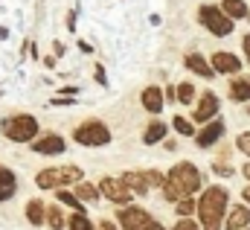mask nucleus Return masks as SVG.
Segmentation results:
<instances>
[{
	"mask_svg": "<svg viewBox=\"0 0 250 230\" xmlns=\"http://www.w3.org/2000/svg\"><path fill=\"white\" fill-rule=\"evenodd\" d=\"M198 186H201V172L195 169V163H178V166H172V172L166 178V184H163V198L166 201H181V198H189V195H195L198 192Z\"/></svg>",
	"mask_w": 250,
	"mask_h": 230,
	"instance_id": "f257e3e1",
	"label": "nucleus"
},
{
	"mask_svg": "<svg viewBox=\"0 0 250 230\" xmlns=\"http://www.w3.org/2000/svg\"><path fill=\"white\" fill-rule=\"evenodd\" d=\"M227 198L230 192L224 186H207V192L198 198V216L204 230H221L224 213H227Z\"/></svg>",
	"mask_w": 250,
	"mask_h": 230,
	"instance_id": "f03ea898",
	"label": "nucleus"
},
{
	"mask_svg": "<svg viewBox=\"0 0 250 230\" xmlns=\"http://www.w3.org/2000/svg\"><path fill=\"white\" fill-rule=\"evenodd\" d=\"M79 181H82V169L79 166H50V169L35 175V184L41 189H59V186L79 184Z\"/></svg>",
	"mask_w": 250,
	"mask_h": 230,
	"instance_id": "7ed1b4c3",
	"label": "nucleus"
},
{
	"mask_svg": "<svg viewBox=\"0 0 250 230\" xmlns=\"http://www.w3.org/2000/svg\"><path fill=\"white\" fill-rule=\"evenodd\" d=\"M3 134L12 140V143H29L38 137V119L32 114H21V116H12L3 122Z\"/></svg>",
	"mask_w": 250,
	"mask_h": 230,
	"instance_id": "20e7f679",
	"label": "nucleus"
},
{
	"mask_svg": "<svg viewBox=\"0 0 250 230\" xmlns=\"http://www.w3.org/2000/svg\"><path fill=\"white\" fill-rule=\"evenodd\" d=\"M73 137H76V143H82V146H108L111 143V128L102 122V119H87V122H82L76 131H73Z\"/></svg>",
	"mask_w": 250,
	"mask_h": 230,
	"instance_id": "39448f33",
	"label": "nucleus"
},
{
	"mask_svg": "<svg viewBox=\"0 0 250 230\" xmlns=\"http://www.w3.org/2000/svg\"><path fill=\"white\" fill-rule=\"evenodd\" d=\"M198 21H201L212 35H218V38H224V35L233 32V18L224 15L221 6H201V9H198Z\"/></svg>",
	"mask_w": 250,
	"mask_h": 230,
	"instance_id": "423d86ee",
	"label": "nucleus"
},
{
	"mask_svg": "<svg viewBox=\"0 0 250 230\" xmlns=\"http://www.w3.org/2000/svg\"><path fill=\"white\" fill-rule=\"evenodd\" d=\"M99 189H102V195H105L108 201H114V204H128V201L134 198V192L125 186L123 178H105V181L99 184Z\"/></svg>",
	"mask_w": 250,
	"mask_h": 230,
	"instance_id": "0eeeda50",
	"label": "nucleus"
},
{
	"mask_svg": "<svg viewBox=\"0 0 250 230\" xmlns=\"http://www.w3.org/2000/svg\"><path fill=\"white\" fill-rule=\"evenodd\" d=\"M148 222H151V216H148L143 207H128V204H125V210L120 213V225H123L125 230H146Z\"/></svg>",
	"mask_w": 250,
	"mask_h": 230,
	"instance_id": "6e6552de",
	"label": "nucleus"
},
{
	"mask_svg": "<svg viewBox=\"0 0 250 230\" xmlns=\"http://www.w3.org/2000/svg\"><path fill=\"white\" fill-rule=\"evenodd\" d=\"M224 119H212V122H207L198 134H195V143L201 146V149H207V146H212V143H218L221 137H224Z\"/></svg>",
	"mask_w": 250,
	"mask_h": 230,
	"instance_id": "1a4fd4ad",
	"label": "nucleus"
},
{
	"mask_svg": "<svg viewBox=\"0 0 250 230\" xmlns=\"http://www.w3.org/2000/svg\"><path fill=\"white\" fill-rule=\"evenodd\" d=\"M140 99H143V108H146L148 114H160V111H163V102H166V93H163L157 85H148V88L140 93Z\"/></svg>",
	"mask_w": 250,
	"mask_h": 230,
	"instance_id": "9d476101",
	"label": "nucleus"
},
{
	"mask_svg": "<svg viewBox=\"0 0 250 230\" xmlns=\"http://www.w3.org/2000/svg\"><path fill=\"white\" fill-rule=\"evenodd\" d=\"M215 114H218V96H215L212 91H207V93L201 96L198 108H195V122H209Z\"/></svg>",
	"mask_w": 250,
	"mask_h": 230,
	"instance_id": "9b49d317",
	"label": "nucleus"
},
{
	"mask_svg": "<svg viewBox=\"0 0 250 230\" xmlns=\"http://www.w3.org/2000/svg\"><path fill=\"white\" fill-rule=\"evenodd\" d=\"M212 70L215 73H239L242 70V61L233 56V53H227V50H218V53H212Z\"/></svg>",
	"mask_w": 250,
	"mask_h": 230,
	"instance_id": "f8f14e48",
	"label": "nucleus"
},
{
	"mask_svg": "<svg viewBox=\"0 0 250 230\" xmlns=\"http://www.w3.org/2000/svg\"><path fill=\"white\" fill-rule=\"evenodd\" d=\"M64 149H67V143H64L59 134H44L32 146V152H38V155H62Z\"/></svg>",
	"mask_w": 250,
	"mask_h": 230,
	"instance_id": "ddd939ff",
	"label": "nucleus"
},
{
	"mask_svg": "<svg viewBox=\"0 0 250 230\" xmlns=\"http://www.w3.org/2000/svg\"><path fill=\"white\" fill-rule=\"evenodd\" d=\"M250 225V210L245 204H236L233 210H230V216H227V222H224V228L227 230H245Z\"/></svg>",
	"mask_w": 250,
	"mask_h": 230,
	"instance_id": "4468645a",
	"label": "nucleus"
},
{
	"mask_svg": "<svg viewBox=\"0 0 250 230\" xmlns=\"http://www.w3.org/2000/svg\"><path fill=\"white\" fill-rule=\"evenodd\" d=\"M15 189H18V178L12 169H6V166H0V201H9L12 195H15Z\"/></svg>",
	"mask_w": 250,
	"mask_h": 230,
	"instance_id": "2eb2a0df",
	"label": "nucleus"
},
{
	"mask_svg": "<svg viewBox=\"0 0 250 230\" xmlns=\"http://www.w3.org/2000/svg\"><path fill=\"white\" fill-rule=\"evenodd\" d=\"M123 181H125V186H128L134 195H148V181H146V175L143 172H125Z\"/></svg>",
	"mask_w": 250,
	"mask_h": 230,
	"instance_id": "dca6fc26",
	"label": "nucleus"
},
{
	"mask_svg": "<svg viewBox=\"0 0 250 230\" xmlns=\"http://www.w3.org/2000/svg\"><path fill=\"white\" fill-rule=\"evenodd\" d=\"M187 67L192 73H198V76H204V79H212L215 76V70H212V64H207V58H201L198 53H189L187 56Z\"/></svg>",
	"mask_w": 250,
	"mask_h": 230,
	"instance_id": "f3484780",
	"label": "nucleus"
},
{
	"mask_svg": "<svg viewBox=\"0 0 250 230\" xmlns=\"http://www.w3.org/2000/svg\"><path fill=\"white\" fill-rule=\"evenodd\" d=\"M26 219H29V225H35V228H41V225L47 222V207H44V201H38V198H32V201L26 204Z\"/></svg>",
	"mask_w": 250,
	"mask_h": 230,
	"instance_id": "a211bd4d",
	"label": "nucleus"
},
{
	"mask_svg": "<svg viewBox=\"0 0 250 230\" xmlns=\"http://www.w3.org/2000/svg\"><path fill=\"white\" fill-rule=\"evenodd\" d=\"M230 96H233L236 102H250V79L236 76V79L230 82Z\"/></svg>",
	"mask_w": 250,
	"mask_h": 230,
	"instance_id": "6ab92c4d",
	"label": "nucleus"
},
{
	"mask_svg": "<svg viewBox=\"0 0 250 230\" xmlns=\"http://www.w3.org/2000/svg\"><path fill=\"white\" fill-rule=\"evenodd\" d=\"M221 9L224 15H230L233 21H242V18H250V9L245 0H221Z\"/></svg>",
	"mask_w": 250,
	"mask_h": 230,
	"instance_id": "aec40b11",
	"label": "nucleus"
},
{
	"mask_svg": "<svg viewBox=\"0 0 250 230\" xmlns=\"http://www.w3.org/2000/svg\"><path fill=\"white\" fill-rule=\"evenodd\" d=\"M76 195H79V201H82V204H93V201H99L102 189H99V186H93V184H87V181H79Z\"/></svg>",
	"mask_w": 250,
	"mask_h": 230,
	"instance_id": "412c9836",
	"label": "nucleus"
},
{
	"mask_svg": "<svg viewBox=\"0 0 250 230\" xmlns=\"http://www.w3.org/2000/svg\"><path fill=\"white\" fill-rule=\"evenodd\" d=\"M166 137V122H148V128H146V134H143V143L146 146H154V143H160Z\"/></svg>",
	"mask_w": 250,
	"mask_h": 230,
	"instance_id": "4be33fe9",
	"label": "nucleus"
},
{
	"mask_svg": "<svg viewBox=\"0 0 250 230\" xmlns=\"http://www.w3.org/2000/svg\"><path fill=\"white\" fill-rule=\"evenodd\" d=\"M67 228H70V230H96L93 225H90V219H87V216H84L82 210H79L76 216H70V222H67Z\"/></svg>",
	"mask_w": 250,
	"mask_h": 230,
	"instance_id": "5701e85b",
	"label": "nucleus"
},
{
	"mask_svg": "<svg viewBox=\"0 0 250 230\" xmlns=\"http://www.w3.org/2000/svg\"><path fill=\"white\" fill-rule=\"evenodd\" d=\"M47 225L53 230H62L64 225H67V219L62 216V210L59 207H47Z\"/></svg>",
	"mask_w": 250,
	"mask_h": 230,
	"instance_id": "b1692460",
	"label": "nucleus"
},
{
	"mask_svg": "<svg viewBox=\"0 0 250 230\" xmlns=\"http://www.w3.org/2000/svg\"><path fill=\"white\" fill-rule=\"evenodd\" d=\"M172 125H175V131H178V134H184V137H195V125L189 122L187 116H175V119H172Z\"/></svg>",
	"mask_w": 250,
	"mask_h": 230,
	"instance_id": "393cba45",
	"label": "nucleus"
},
{
	"mask_svg": "<svg viewBox=\"0 0 250 230\" xmlns=\"http://www.w3.org/2000/svg\"><path fill=\"white\" fill-rule=\"evenodd\" d=\"M178 102H181V105H192V102H195V88H192L189 82L178 85Z\"/></svg>",
	"mask_w": 250,
	"mask_h": 230,
	"instance_id": "a878e982",
	"label": "nucleus"
},
{
	"mask_svg": "<svg viewBox=\"0 0 250 230\" xmlns=\"http://www.w3.org/2000/svg\"><path fill=\"white\" fill-rule=\"evenodd\" d=\"M59 201L67 204V207H73V210H82V201H79L76 192H59Z\"/></svg>",
	"mask_w": 250,
	"mask_h": 230,
	"instance_id": "bb28decb",
	"label": "nucleus"
},
{
	"mask_svg": "<svg viewBox=\"0 0 250 230\" xmlns=\"http://www.w3.org/2000/svg\"><path fill=\"white\" fill-rule=\"evenodd\" d=\"M192 210H198V204L192 201V195L178 201V216H192Z\"/></svg>",
	"mask_w": 250,
	"mask_h": 230,
	"instance_id": "cd10ccee",
	"label": "nucleus"
},
{
	"mask_svg": "<svg viewBox=\"0 0 250 230\" xmlns=\"http://www.w3.org/2000/svg\"><path fill=\"white\" fill-rule=\"evenodd\" d=\"M146 181H148V186H163L166 184V175H160V172H154V169H146Z\"/></svg>",
	"mask_w": 250,
	"mask_h": 230,
	"instance_id": "c85d7f7f",
	"label": "nucleus"
},
{
	"mask_svg": "<svg viewBox=\"0 0 250 230\" xmlns=\"http://www.w3.org/2000/svg\"><path fill=\"white\" fill-rule=\"evenodd\" d=\"M236 146H239V149L250 158V131H245V134H239V137H236Z\"/></svg>",
	"mask_w": 250,
	"mask_h": 230,
	"instance_id": "c756f323",
	"label": "nucleus"
},
{
	"mask_svg": "<svg viewBox=\"0 0 250 230\" xmlns=\"http://www.w3.org/2000/svg\"><path fill=\"white\" fill-rule=\"evenodd\" d=\"M172 230H201V228H198V225H195L189 216H184V219H181V222H178V225H175Z\"/></svg>",
	"mask_w": 250,
	"mask_h": 230,
	"instance_id": "7c9ffc66",
	"label": "nucleus"
},
{
	"mask_svg": "<svg viewBox=\"0 0 250 230\" xmlns=\"http://www.w3.org/2000/svg\"><path fill=\"white\" fill-rule=\"evenodd\" d=\"M93 79H96V85H102V88L108 85V76H105V67H102V64H96V70H93Z\"/></svg>",
	"mask_w": 250,
	"mask_h": 230,
	"instance_id": "2f4dec72",
	"label": "nucleus"
},
{
	"mask_svg": "<svg viewBox=\"0 0 250 230\" xmlns=\"http://www.w3.org/2000/svg\"><path fill=\"white\" fill-rule=\"evenodd\" d=\"M215 175H221V178H230V175H233V169H230V166H218V163H215Z\"/></svg>",
	"mask_w": 250,
	"mask_h": 230,
	"instance_id": "473e14b6",
	"label": "nucleus"
},
{
	"mask_svg": "<svg viewBox=\"0 0 250 230\" xmlns=\"http://www.w3.org/2000/svg\"><path fill=\"white\" fill-rule=\"evenodd\" d=\"M67 29H76V9L67 15Z\"/></svg>",
	"mask_w": 250,
	"mask_h": 230,
	"instance_id": "72a5a7b5",
	"label": "nucleus"
},
{
	"mask_svg": "<svg viewBox=\"0 0 250 230\" xmlns=\"http://www.w3.org/2000/svg\"><path fill=\"white\" fill-rule=\"evenodd\" d=\"M79 50H82V53H93V47H90L87 41H79Z\"/></svg>",
	"mask_w": 250,
	"mask_h": 230,
	"instance_id": "f704fd0d",
	"label": "nucleus"
},
{
	"mask_svg": "<svg viewBox=\"0 0 250 230\" xmlns=\"http://www.w3.org/2000/svg\"><path fill=\"white\" fill-rule=\"evenodd\" d=\"M53 50H56V56H64V44H62V41H56V44H53Z\"/></svg>",
	"mask_w": 250,
	"mask_h": 230,
	"instance_id": "c9c22d12",
	"label": "nucleus"
},
{
	"mask_svg": "<svg viewBox=\"0 0 250 230\" xmlns=\"http://www.w3.org/2000/svg\"><path fill=\"white\" fill-rule=\"evenodd\" d=\"M99 230H117V225H114V222H102V225H99Z\"/></svg>",
	"mask_w": 250,
	"mask_h": 230,
	"instance_id": "e433bc0d",
	"label": "nucleus"
},
{
	"mask_svg": "<svg viewBox=\"0 0 250 230\" xmlns=\"http://www.w3.org/2000/svg\"><path fill=\"white\" fill-rule=\"evenodd\" d=\"M146 230H163V225H160V222H154V219H151V222H148V228Z\"/></svg>",
	"mask_w": 250,
	"mask_h": 230,
	"instance_id": "4c0bfd02",
	"label": "nucleus"
},
{
	"mask_svg": "<svg viewBox=\"0 0 250 230\" xmlns=\"http://www.w3.org/2000/svg\"><path fill=\"white\" fill-rule=\"evenodd\" d=\"M56 105H73V99H64V96H59V99H53Z\"/></svg>",
	"mask_w": 250,
	"mask_h": 230,
	"instance_id": "58836bf2",
	"label": "nucleus"
},
{
	"mask_svg": "<svg viewBox=\"0 0 250 230\" xmlns=\"http://www.w3.org/2000/svg\"><path fill=\"white\" fill-rule=\"evenodd\" d=\"M242 44H245V53H248V61H250V35H245V41H242Z\"/></svg>",
	"mask_w": 250,
	"mask_h": 230,
	"instance_id": "ea45409f",
	"label": "nucleus"
},
{
	"mask_svg": "<svg viewBox=\"0 0 250 230\" xmlns=\"http://www.w3.org/2000/svg\"><path fill=\"white\" fill-rule=\"evenodd\" d=\"M6 38H9V29H6V26H0V41H6Z\"/></svg>",
	"mask_w": 250,
	"mask_h": 230,
	"instance_id": "a19ab883",
	"label": "nucleus"
},
{
	"mask_svg": "<svg viewBox=\"0 0 250 230\" xmlns=\"http://www.w3.org/2000/svg\"><path fill=\"white\" fill-rule=\"evenodd\" d=\"M242 198H245V201L250 204V186H245V189H242Z\"/></svg>",
	"mask_w": 250,
	"mask_h": 230,
	"instance_id": "79ce46f5",
	"label": "nucleus"
},
{
	"mask_svg": "<svg viewBox=\"0 0 250 230\" xmlns=\"http://www.w3.org/2000/svg\"><path fill=\"white\" fill-rule=\"evenodd\" d=\"M242 175H245V178L250 181V163H245V166H242Z\"/></svg>",
	"mask_w": 250,
	"mask_h": 230,
	"instance_id": "37998d69",
	"label": "nucleus"
},
{
	"mask_svg": "<svg viewBox=\"0 0 250 230\" xmlns=\"http://www.w3.org/2000/svg\"><path fill=\"white\" fill-rule=\"evenodd\" d=\"M245 230H248V228H245Z\"/></svg>",
	"mask_w": 250,
	"mask_h": 230,
	"instance_id": "c03bdc74",
	"label": "nucleus"
}]
</instances>
